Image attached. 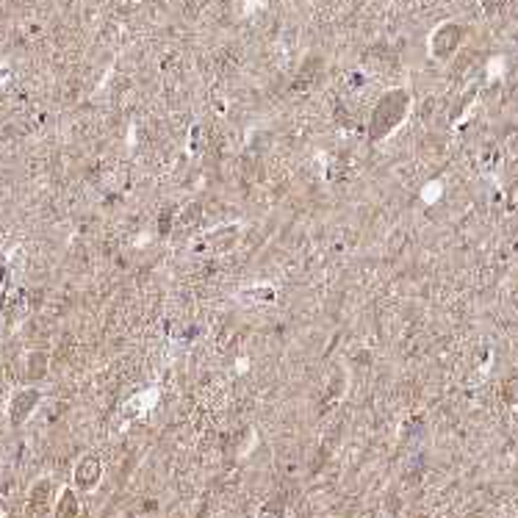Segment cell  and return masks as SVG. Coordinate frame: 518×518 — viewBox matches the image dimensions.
<instances>
[{"label": "cell", "mask_w": 518, "mask_h": 518, "mask_svg": "<svg viewBox=\"0 0 518 518\" xmlns=\"http://www.w3.org/2000/svg\"><path fill=\"white\" fill-rule=\"evenodd\" d=\"M408 111H410V94L405 89H391L385 92L371 114H369V139L371 142H383L388 139L405 119H408Z\"/></svg>", "instance_id": "cell-1"}, {"label": "cell", "mask_w": 518, "mask_h": 518, "mask_svg": "<svg viewBox=\"0 0 518 518\" xmlns=\"http://www.w3.org/2000/svg\"><path fill=\"white\" fill-rule=\"evenodd\" d=\"M463 39H466V28L460 22H444V25H438L433 31V36H430V53H433V58H438V61L452 58L460 50Z\"/></svg>", "instance_id": "cell-2"}, {"label": "cell", "mask_w": 518, "mask_h": 518, "mask_svg": "<svg viewBox=\"0 0 518 518\" xmlns=\"http://www.w3.org/2000/svg\"><path fill=\"white\" fill-rule=\"evenodd\" d=\"M39 399H42V394H39L36 388H22V391H17V394L11 396V402H8V421H11L14 427L25 424L28 416L36 410Z\"/></svg>", "instance_id": "cell-3"}, {"label": "cell", "mask_w": 518, "mask_h": 518, "mask_svg": "<svg viewBox=\"0 0 518 518\" xmlns=\"http://www.w3.org/2000/svg\"><path fill=\"white\" fill-rule=\"evenodd\" d=\"M100 477H103V466H100V460H97L94 455H86V458L75 466V474H72V480H75V485H78L81 491L97 488Z\"/></svg>", "instance_id": "cell-4"}, {"label": "cell", "mask_w": 518, "mask_h": 518, "mask_svg": "<svg viewBox=\"0 0 518 518\" xmlns=\"http://www.w3.org/2000/svg\"><path fill=\"white\" fill-rule=\"evenodd\" d=\"M239 236H242V228L239 225H225V228H217L214 233L206 236V247L217 256L222 253H231L236 244H239Z\"/></svg>", "instance_id": "cell-5"}, {"label": "cell", "mask_w": 518, "mask_h": 518, "mask_svg": "<svg viewBox=\"0 0 518 518\" xmlns=\"http://www.w3.org/2000/svg\"><path fill=\"white\" fill-rule=\"evenodd\" d=\"M47 374V352H31L25 360V377L28 380H42Z\"/></svg>", "instance_id": "cell-6"}, {"label": "cell", "mask_w": 518, "mask_h": 518, "mask_svg": "<svg viewBox=\"0 0 518 518\" xmlns=\"http://www.w3.org/2000/svg\"><path fill=\"white\" fill-rule=\"evenodd\" d=\"M50 496H53V483H50V480H39V483L33 485V491H31V508H33L36 513H42V510L50 505Z\"/></svg>", "instance_id": "cell-7"}, {"label": "cell", "mask_w": 518, "mask_h": 518, "mask_svg": "<svg viewBox=\"0 0 518 518\" xmlns=\"http://www.w3.org/2000/svg\"><path fill=\"white\" fill-rule=\"evenodd\" d=\"M274 296H277V291H274L271 285L247 288V291H242V294H239V299H244V302H253V305H269V302H274Z\"/></svg>", "instance_id": "cell-8"}, {"label": "cell", "mask_w": 518, "mask_h": 518, "mask_svg": "<svg viewBox=\"0 0 518 518\" xmlns=\"http://www.w3.org/2000/svg\"><path fill=\"white\" fill-rule=\"evenodd\" d=\"M75 516H78V499H75V494L67 488V491H61V496H58L56 518H75Z\"/></svg>", "instance_id": "cell-9"}, {"label": "cell", "mask_w": 518, "mask_h": 518, "mask_svg": "<svg viewBox=\"0 0 518 518\" xmlns=\"http://www.w3.org/2000/svg\"><path fill=\"white\" fill-rule=\"evenodd\" d=\"M319 75H321V58H319V56H310V58L302 64V69H299V83H302V86H310V83H316Z\"/></svg>", "instance_id": "cell-10"}, {"label": "cell", "mask_w": 518, "mask_h": 518, "mask_svg": "<svg viewBox=\"0 0 518 518\" xmlns=\"http://www.w3.org/2000/svg\"><path fill=\"white\" fill-rule=\"evenodd\" d=\"M203 219V206L200 203H189L186 208H183V214H178V222H181V228H194L197 222Z\"/></svg>", "instance_id": "cell-11"}, {"label": "cell", "mask_w": 518, "mask_h": 518, "mask_svg": "<svg viewBox=\"0 0 518 518\" xmlns=\"http://www.w3.org/2000/svg\"><path fill=\"white\" fill-rule=\"evenodd\" d=\"M283 516H285V502H283L280 496L269 499V502L258 510V518H283Z\"/></svg>", "instance_id": "cell-12"}, {"label": "cell", "mask_w": 518, "mask_h": 518, "mask_svg": "<svg viewBox=\"0 0 518 518\" xmlns=\"http://www.w3.org/2000/svg\"><path fill=\"white\" fill-rule=\"evenodd\" d=\"M175 219H178V206H167V208L161 211V219H158V233H161V236H169Z\"/></svg>", "instance_id": "cell-13"}, {"label": "cell", "mask_w": 518, "mask_h": 518, "mask_svg": "<svg viewBox=\"0 0 518 518\" xmlns=\"http://www.w3.org/2000/svg\"><path fill=\"white\" fill-rule=\"evenodd\" d=\"M508 3H510V0H480V6H483L485 14H499Z\"/></svg>", "instance_id": "cell-14"}]
</instances>
